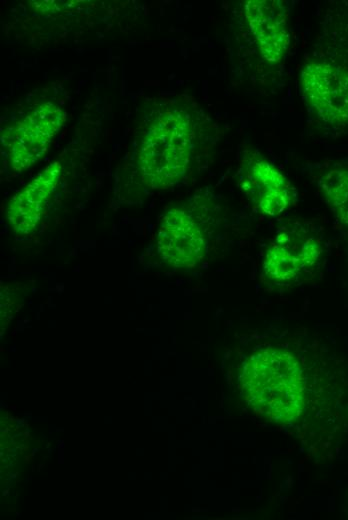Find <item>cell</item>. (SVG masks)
Wrapping results in <instances>:
<instances>
[{
  "instance_id": "6da1fadb",
  "label": "cell",
  "mask_w": 348,
  "mask_h": 520,
  "mask_svg": "<svg viewBox=\"0 0 348 520\" xmlns=\"http://www.w3.org/2000/svg\"><path fill=\"white\" fill-rule=\"evenodd\" d=\"M241 392L258 416L276 424L297 419L304 408V378L300 360L276 345L260 348L244 360Z\"/></svg>"
},
{
  "instance_id": "7a4b0ae2",
  "label": "cell",
  "mask_w": 348,
  "mask_h": 520,
  "mask_svg": "<svg viewBox=\"0 0 348 520\" xmlns=\"http://www.w3.org/2000/svg\"><path fill=\"white\" fill-rule=\"evenodd\" d=\"M194 131L190 115L178 107L156 109L142 137L138 165L142 181L153 189L178 183L187 173Z\"/></svg>"
},
{
  "instance_id": "3957f363",
  "label": "cell",
  "mask_w": 348,
  "mask_h": 520,
  "mask_svg": "<svg viewBox=\"0 0 348 520\" xmlns=\"http://www.w3.org/2000/svg\"><path fill=\"white\" fill-rule=\"evenodd\" d=\"M306 101L323 121L348 123V69L327 62L306 64L300 76Z\"/></svg>"
},
{
  "instance_id": "277c9868",
  "label": "cell",
  "mask_w": 348,
  "mask_h": 520,
  "mask_svg": "<svg viewBox=\"0 0 348 520\" xmlns=\"http://www.w3.org/2000/svg\"><path fill=\"white\" fill-rule=\"evenodd\" d=\"M321 254L322 246L315 236L294 231L280 232L265 251L263 277L271 285L292 284L316 266Z\"/></svg>"
},
{
  "instance_id": "5b68a950",
  "label": "cell",
  "mask_w": 348,
  "mask_h": 520,
  "mask_svg": "<svg viewBox=\"0 0 348 520\" xmlns=\"http://www.w3.org/2000/svg\"><path fill=\"white\" fill-rule=\"evenodd\" d=\"M64 120L65 113L51 102L41 104L20 120L11 136L3 140L12 168L21 172L40 160Z\"/></svg>"
},
{
  "instance_id": "8992f818",
  "label": "cell",
  "mask_w": 348,
  "mask_h": 520,
  "mask_svg": "<svg viewBox=\"0 0 348 520\" xmlns=\"http://www.w3.org/2000/svg\"><path fill=\"white\" fill-rule=\"evenodd\" d=\"M239 183L247 198L264 214L281 215L293 199V187L284 174L256 152L241 161Z\"/></svg>"
},
{
  "instance_id": "52a82bcc",
  "label": "cell",
  "mask_w": 348,
  "mask_h": 520,
  "mask_svg": "<svg viewBox=\"0 0 348 520\" xmlns=\"http://www.w3.org/2000/svg\"><path fill=\"white\" fill-rule=\"evenodd\" d=\"M157 250L175 268H193L206 255L207 241L193 216L179 208L169 210L157 233Z\"/></svg>"
},
{
  "instance_id": "ba28073f",
  "label": "cell",
  "mask_w": 348,
  "mask_h": 520,
  "mask_svg": "<svg viewBox=\"0 0 348 520\" xmlns=\"http://www.w3.org/2000/svg\"><path fill=\"white\" fill-rule=\"evenodd\" d=\"M245 15L259 51L268 62H278L289 46L288 14L278 1L250 0Z\"/></svg>"
},
{
  "instance_id": "9c48e42d",
  "label": "cell",
  "mask_w": 348,
  "mask_h": 520,
  "mask_svg": "<svg viewBox=\"0 0 348 520\" xmlns=\"http://www.w3.org/2000/svg\"><path fill=\"white\" fill-rule=\"evenodd\" d=\"M61 166L51 163L10 200L7 218L18 234H29L37 227L44 204L58 184Z\"/></svg>"
},
{
  "instance_id": "30bf717a",
  "label": "cell",
  "mask_w": 348,
  "mask_h": 520,
  "mask_svg": "<svg viewBox=\"0 0 348 520\" xmlns=\"http://www.w3.org/2000/svg\"><path fill=\"white\" fill-rule=\"evenodd\" d=\"M319 187L335 215L348 226V169H330L321 176Z\"/></svg>"
}]
</instances>
